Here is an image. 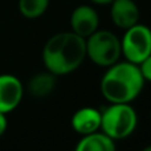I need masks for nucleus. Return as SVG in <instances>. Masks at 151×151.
<instances>
[{
    "mask_svg": "<svg viewBox=\"0 0 151 151\" xmlns=\"http://www.w3.org/2000/svg\"><path fill=\"white\" fill-rule=\"evenodd\" d=\"M85 58V39L72 31L53 35L42 48V63L45 68L57 77L77 70Z\"/></svg>",
    "mask_w": 151,
    "mask_h": 151,
    "instance_id": "obj_1",
    "label": "nucleus"
},
{
    "mask_svg": "<svg viewBox=\"0 0 151 151\" xmlns=\"http://www.w3.org/2000/svg\"><path fill=\"white\" fill-rule=\"evenodd\" d=\"M139 69H141L145 81H150L151 82V55L139 64Z\"/></svg>",
    "mask_w": 151,
    "mask_h": 151,
    "instance_id": "obj_13",
    "label": "nucleus"
},
{
    "mask_svg": "<svg viewBox=\"0 0 151 151\" xmlns=\"http://www.w3.org/2000/svg\"><path fill=\"white\" fill-rule=\"evenodd\" d=\"M115 149L114 139L99 130L82 135L76 146L77 151H114Z\"/></svg>",
    "mask_w": 151,
    "mask_h": 151,
    "instance_id": "obj_10",
    "label": "nucleus"
},
{
    "mask_svg": "<svg viewBox=\"0 0 151 151\" xmlns=\"http://www.w3.org/2000/svg\"><path fill=\"white\" fill-rule=\"evenodd\" d=\"M57 83V76L50 73V72H45V73H39L31 78L29 81V93L36 98H44V97L49 96L56 88Z\"/></svg>",
    "mask_w": 151,
    "mask_h": 151,
    "instance_id": "obj_11",
    "label": "nucleus"
},
{
    "mask_svg": "<svg viewBox=\"0 0 151 151\" xmlns=\"http://www.w3.org/2000/svg\"><path fill=\"white\" fill-rule=\"evenodd\" d=\"M85 42L86 57L98 66H110L122 56L121 40L113 32L106 29H97L88 39H85Z\"/></svg>",
    "mask_w": 151,
    "mask_h": 151,
    "instance_id": "obj_4",
    "label": "nucleus"
},
{
    "mask_svg": "<svg viewBox=\"0 0 151 151\" xmlns=\"http://www.w3.org/2000/svg\"><path fill=\"white\" fill-rule=\"evenodd\" d=\"M110 17L119 29H129L138 24L139 8L134 0H113L110 4Z\"/></svg>",
    "mask_w": 151,
    "mask_h": 151,
    "instance_id": "obj_8",
    "label": "nucleus"
},
{
    "mask_svg": "<svg viewBox=\"0 0 151 151\" xmlns=\"http://www.w3.org/2000/svg\"><path fill=\"white\" fill-rule=\"evenodd\" d=\"M90 1L97 5H110L113 0H90Z\"/></svg>",
    "mask_w": 151,
    "mask_h": 151,
    "instance_id": "obj_15",
    "label": "nucleus"
},
{
    "mask_svg": "<svg viewBox=\"0 0 151 151\" xmlns=\"http://www.w3.org/2000/svg\"><path fill=\"white\" fill-rule=\"evenodd\" d=\"M99 16L97 11L90 5H78L70 15L72 32L88 39L98 29Z\"/></svg>",
    "mask_w": 151,
    "mask_h": 151,
    "instance_id": "obj_7",
    "label": "nucleus"
},
{
    "mask_svg": "<svg viewBox=\"0 0 151 151\" xmlns=\"http://www.w3.org/2000/svg\"><path fill=\"white\" fill-rule=\"evenodd\" d=\"M7 114H4V113L0 111V137L3 135V134L5 133V130H7V126H8V122H7V117H5Z\"/></svg>",
    "mask_w": 151,
    "mask_h": 151,
    "instance_id": "obj_14",
    "label": "nucleus"
},
{
    "mask_svg": "<svg viewBox=\"0 0 151 151\" xmlns=\"http://www.w3.org/2000/svg\"><path fill=\"white\" fill-rule=\"evenodd\" d=\"M49 0H19V11L27 19H37L47 12Z\"/></svg>",
    "mask_w": 151,
    "mask_h": 151,
    "instance_id": "obj_12",
    "label": "nucleus"
},
{
    "mask_svg": "<svg viewBox=\"0 0 151 151\" xmlns=\"http://www.w3.org/2000/svg\"><path fill=\"white\" fill-rule=\"evenodd\" d=\"M138 125V115L130 104H110L101 111V130L117 139L127 138Z\"/></svg>",
    "mask_w": 151,
    "mask_h": 151,
    "instance_id": "obj_3",
    "label": "nucleus"
},
{
    "mask_svg": "<svg viewBox=\"0 0 151 151\" xmlns=\"http://www.w3.org/2000/svg\"><path fill=\"white\" fill-rule=\"evenodd\" d=\"M121 49L126 60L139 65L151 55V29L139 23L126 29Z\"/></svg>",
    "mask_w": 151,
    "mask_h": 151,
    "instance_id": "obj_5",
    "label": "nucleus"
},
{
    "mask_svg": "<svg viewBox=\"0 0 151 151\" xmlns=\"http://www.w3.org/2000/svg\"><path fill=\"white\" fill-rule=\"evenodd\" d=\"M143 151H151V145H149V146H146V147H145Z\"/></svg>",
    "mask_w": 151,
    "mask_h": 151,
    "instance_id": "obj_16",
    "label": "nucleus"
},
{
    "mask_svg": "<svg viewBox=\"0 0 151 151\" xmlns=\"http://www.w3.org/2000/svg\"><path fill=\"white\" fill-rule=\"evenodd\" d=\"M72 127L80 135H86L101 129V111L94 107H81L72 117Z\"/></svg>",
    "mask_w": 151,
    "mask_h": 151,
    "instance_id": "obj_9",
    "label": "nucleus"
},
{
    "mask_svg": "<svg viewBox=\"0 0 151 151\" xmlns=\"http://www.w3.org/2000/svg\"><path fill=\"white\" fill-rule=\"evenodd\" d=\"M101 80V93L110 104H130L141 94L145 78L139 65L130 61L115 63L107 66Z\"/></svg>",
    "mask_w": 151,
    "mask_h": 151,
    "instance_id": "obj_2",
    "label": "nucleus"
},
{
    "mask_svg": "<svg viewBox=\"0 0 151 151\" xmlns=\"http://www.w3.org/2000/svg\"><path fill=\"white\" fill-rule=\"evenodd\" d=\"M24 88L21 81L12 74H0V111L8 114L20 105Z\"/></svg>",
    "mask_w": 151,
    "mask_h": 151,
    "instance_id": "obj_6",
    "label": "nucleus"
}]
</instances>
